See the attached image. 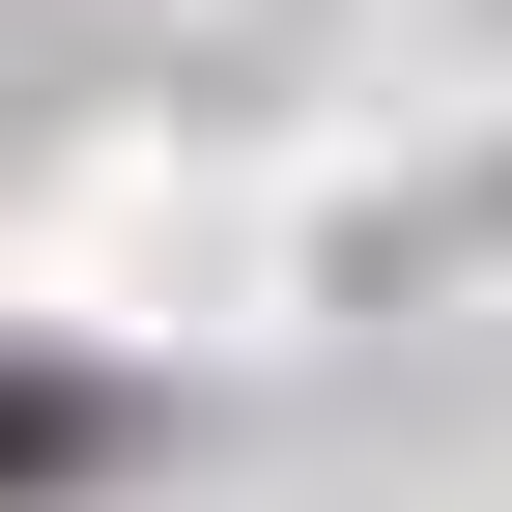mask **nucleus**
Segmentation results:
<instances>
[{"instance_id": "obj_1", "label": "nucleus", "mask_w": 512, "mask_h": 512, "mask_svg": "<svg viewBox=\"0 0 512 512\" xmlns=\"http://www.w3.org/2000/svg\"><path fill=\"white\" fill-rule=\"evenodd\" d=\"M114 456H143V399L57 370V342H0V512H29V484H114Z\"/></svg>"}]
</instances>
